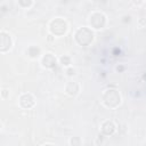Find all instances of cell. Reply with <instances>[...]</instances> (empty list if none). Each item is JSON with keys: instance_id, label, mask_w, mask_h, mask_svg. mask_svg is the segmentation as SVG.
<instances>
[{"instance_id": "cell-1", "label": "cell", "mask_w": 146, "mask_h": 146, "mask_svg": "<svg viewBox=\"0 0 146 146\" xmlns=\"http://www.w3.org/2000/svg\"><path fill=\"white\" fill-rule=\"evenodd\" d=\"M102 100L106 107L110 108H115L120 105L121 103V95L119 94L117 90L114 89H107L104 91L102 96Z\"/></svg>"}, {"instance_id": "cell-2", "label": "cell", "mask_w": 146, "mask_h": 146, "mask_svg": "<svg viewBox=\"0 0 146 146\" xmlns=\"http://www.w3.org/2000/svg\"><path fill=\"white\" fill-rule=\"evenodd\" d=\"M74 39L80 46H88L94 40V33L88 27H81L75 32Z\"/></svg>"}, {"instance_id": "cell-3", "label": "cell", "mask_w": 146, "mask_h": 146, "mask_svg": "<svg viewBox=\"0 0 146 146\" xmlns=\"http://www.w3.org/2000/svg\"><path fill=\"white\" fill-rule=\"evenodd\" d=\"M49 30L52 34L59 36V35H63L66 33L67 31V23L65 19L63 18H55L50 22L49 24Z\"/></svg>"}, {"instance_id": "cell-4", "label": "cell", "mask_w": 146, "mask_h": 146, "mask_svg": "<svg viewBox=\"0 0 146 146\" xmlns=\"http://www.w3.org/2000/svg\"><path fill=\"white\" fill-rule=\"evenodd\" d=\"M106 23V17L103 13H92L90 16H89V24L91 27L96 29V30H99V29H103L104 25Z\"/></svg>"}, {"instance_id": "cell-5", "label": "cell", "mask_w": 146, "mask_h": 146, "mask_svg": "<svg viewBox=\"0 0 146 146\" xmlns=\"http://www.w3.org/2000/svg\"><path fill=\"white\" fill-rule=\"evenodd\" d=\"M11 47H13V39H11L10 34L5 31H1V33H0V51L6 52Z\"/></svg>"}, {"instance_id": "cell-6", "label": "cell", "mask_w": 146, "mask_h": 146, "mask_svg": "<svg viewBox=\"0 0 146 146\" xmlns=\"http://www.w3.org/2000/svg\"><path fill=\"white\" fill-rule=\"evenodd\" d=\"M35 104V99L33 97L32 94H23L21 97H19V105L23 107V108H31L33 107Z\"/></svg>"}, {"instance_id": "cell-7", "label": "cell", "mask_w": 146, "mask_h": 146, "mask_svg": "<svg viewBox=\"0 0 146 146\" xmlns=\"http://www.w3.org/2000/svg\"><path fill=\"white\" fill-rule=\"evenodd\" d=\"M56 63H57L56 57L52 54H50V52L43 55V57L41 58V64L46 68H52V67H55L56 66Z\"/></svg>"}, {"instance_id": "cell-8", "label": "cell", "mask_w": 146, "mask_h": 146, "mask_svg": "<svg viewBox=\"0 0 146 146\" xmlns=\"http://www.w3.org/2000/svg\"><path fill=\"white\" fill-rule=\"evenodd\" d=\"M79 90H80V86L78 82H74V81H70L66 86H65V92L70 96H75L79 94Z\"/></svg>"}, {"instance_id": "cell-9", "label": "cell", "mask_w": 146, "mask_h": 146, "mask_svg": "<svg viewBox=\"0 0 146 146\" xmlns=\"http://www.w3.org/2000/svg\"><path fill=\"white\" fill-rule=\"evenodd\" d=\"M102 131H103V133H105L107 136L108 135H112L115 131L114 123L112 121H105V122H103V124H102Z\"/></svg>"}, {"instance_id": "cell-10", "label": "cell", "mask_w": 146, "mask_h": 146, "mask_svg": "<svg viewBox=\"0 0 146 146\" xmlns=\"http://www.w3.org/2000/svg\"><path fill=\"white\" fill-rule=\"evenodd\" d=\"M33 3V0H18V5L23 8H29Z\"/></svg>"}, {"instance_id": "cell-11", "label": "cell", "mask_w": 146, "mask_h": 146, "mask_svg": "<svg viewBox=\"0 0 146 146\" xmlns=\"http://www.w3.org/2000/svg\"><path fill=\"white\" fill-rule=\"evenodd\" d=\"M59 60H60V64L63 66H70V64H71V58L67 56H62Z\"/></svg>"}, {"instance_id": "cell-12", "label": "cell", "mask_w": 146, "mask_h": 146, "mask_svg": "<svg viewBox=\"0 0 146 146\" xmlns=\"http://www.w3.org/2000/svg\"><path fill=\"white\" fill-rule=\"evenodd\" d=\"M70 144H72V145H74V144H80V140H79L76 137H74V138H72V139L70 140Z\"/></svg>"}, {"instance_id": "cell-13", "label": "cell", "mask_w": 146, "mask_h": 146, "mask_svg": "<svg viewBox=\"0 0 146 146\" xmlns=\"http://www.w3.org/2000/svg\"><path fill=\"white\" fill-rule=\"evenodd\" d=\"M132 2L136 5V6H140L144 3V0H132Z\"/></svg>"}, {"instance_id": "cell-14", "label": "cell", "mask_w": 146, "mask_h": 146, "mask_svg": "<svg viewBox=\"0 0 146 146\" xmlns=\"http://www.w3.org/2000/svg\"><path fill=\"white\" fill-rule=\"evenodd\" d=\"M67 74H68V75H74V74H75V70H72V68L67 70Z\"/></svg>"}, {"instance_id": "cell-15", "label": "cell", "mask_w": 146, "mask_h": 146, "mask_svg": "<svg viewBox=\"0 0 146 146\" xmlns=\"http://www.w3.org/2000/svg\"><path fill=\"white\" fill-rule=\"evenodd\" d=\"M6 91H7L6 89H2V97H3V98L6 97Z\"/></svg>"}]
</instances>
